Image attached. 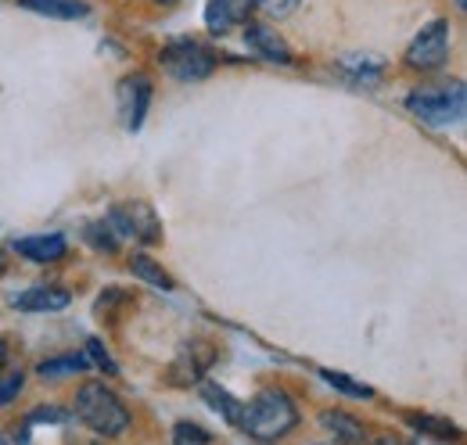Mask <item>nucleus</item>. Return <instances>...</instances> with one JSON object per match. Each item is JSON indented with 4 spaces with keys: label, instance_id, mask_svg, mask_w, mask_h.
<instances>
[{
    "label": "nucleus",
    "instance_id": "18",
    "mask_svg": "<svg viewBox=\"0 0 467 445\" xmlns=\"http://www.w3.org/2000/svg\"><path fill=\"white\" fill-rule=\"evenodd\" d=\"M417 435H428V439H442V442H457L461 439V428L446 417H431V413H407L403 417Z\"/></svg>",
    "mask_w": 467,
    "mask_h": 445
},
{
    "label": "nucleus",
    "instance_id": "13",
    "mask_svg": "<svg viewBox=\"0 0 467 445\" xmlns=\"http://www.w3.org/2000/svg\"><path fill=\"white\" fill-rule=\"evenodd\" d=\"M320 428H324L338 445H367V428H363V420L346 413V409H324V413H320Z\"/></svg>",
    "mask_w": 467,
    "mask_h": 445
},
{
    "label": "nucleus",
    "instance_id": "33",
    "mask_svg": "<svg viewBox=\"0 0 467 445\" xmlns=\"http://www.w3.org/2000/svg\"><path fill=\"white\" fill-rule=\"evenodd\" d=\"M176 445H183V442H176Z\"/></svg>",
    "mask_w": 467,
    "mask_h": 445
},
{
    "label": "nucleus",
    "instance_id": "5",
    "mask_svg": "<svg viewBox=\"0 0 467 445\" xmlns=\"http://www.w3.org/2000/svg\"><path fill=\"white\" fill-rule=\"evenodd\" d=\"M105 222L116 230V237H133L140 244H159L162 241V222L148 202H122L112 205Z\"/></svg>",
    "mask_w": 467,
    "mask_h": 445
},
{
    "label": "nucleus",
    "instance_id": "11",
    "mask_svg": "<svg viewBox=\"0 0 467 445\" xmlns=\"http://www.w3.org/2000/svg\"><path fill=\"white\" fill-rule=\"evenodd\" d=\"M11 252L36 263V266H47V263H58L68 252V241L61 233H36V237H15L11 241Z\"/></svg>",
    "mask_w": 467,
    "mask_h": 445
},
{
    "label": "nucleus",
    "instance_id": "20",
    "mask_svg": "<svg viewBox=\"0 0 467 445\" xmlns=\"http://www.w3.org/2000/svg\"><path fill=\"white\" fill-rule=\"evenodd\" d=\"M327 385L335 391H342V395H349V398H374L378 391L370 388V385H363V381H356V378H349V374H342V370H317Z\"/></svg>",
    "mask_w": 467,
    "mask_h": 445
},
{
    "label": "nucleus",
    "instance_id": "21",
    "mask_svg": "<svg viewBox=\"0 0 467 445\" xmlns=\"http://www.w3.org/2000/svg\"><path fill=\"white\" fill-rule=\"evenodd\" d=\"M83 237H87V244L90 248H98V252H119V237H116V230L109 226V222L101 220V222H87L83 226Z\"/></svg>",
    "mask_w": 467,
    "mask_h": 445
},
{
    "label": "nucleus",
    "instance_id": "14",
    "mask_svg": "<svg viewBox=\"0 0 467 445\" xmlns=\"http://www.w3.org/2000/svg\"><path fill=\"white\" fill-rule=\"evenodd\" d=\"M18 7H26L33 15H44V18H58V22H76V18L90 15L87 0H18Z\"/></svg>",
    "mask_w": 467,
    "mask_h": 445
},
{
    "label": "nucleus",
    "instance_id": "19",
    "mask_svg": "<svg viewBox=\"0 0 467 445\" xmlns=\"http://www.w3.org/2000/svg\"><path fill=\"white\" fill-rule=\"evenodd\" d=\"M90 370V359L87 356H55V359H44L36 367V374L47 381V378H68V374H83Z\"/></svg>",
    "mask_w": 467,
    "mask_h": 445
},
{
    "label": "nucleus",
    "instance_id": "7",
    "mask_svg": "<svg viewBox=\"0 0 467 445\" xmlns=\"http://www.w3.org/2000/svg\"><path fill=\"white\" fill-rule=\"evenodd\" d=\"M151 94H155V87H151V76H148V72H130V76L119 83V90H116L119 115H122V126H126L130 133H137V129L144 126L148 109H151Z\"/></svg>",
    "mask_w": 467,
    "mask_h": 445
},
{
    "label": "nucleus",
    "instance_id": "32",
    "mask_svg": "<svg viewBox=\"0 0 467 445\" xmlns=\"http://www.w3.org/2000/svg\"><path fill=\"white\" fill-rule=\"evenodd\" d=\"M90 445H105V442H90Z\"/></svg>",
    "mask_w": 467,
    "mask_h": 445
},
{
    "label": "nucleus",
    "instance_id": "15",
    "mask_svg": "<svg viewBox=\"0 0 467 445\" xmlns=\"http://www.w3.org/2000/svg\"><path fill=\"white\" fill-rule=\"evenodd\" d=\"M202 385V398L231 424V428H241V413H244V402H237L231 391L223 388V385H216V381H198Z\"/></svg>",
    "mask_w": 467,
    "mask_h": 445
},
{
    "label": "nucleus",
    "instance_id": "17",
    "mask_svg": "<svg viewBox=\"0 0 467 445\" xmlns=\"http://www.w3.org/2000/svg\"><path fill=\"white\" fill-rule=\"evenodd\" d=\"M126 266H130V274H133V277L144 280V284H148V287H155V291H176V280L170 277V274H166L151 255H144V252H133Z\"/></svg>",
    "mask_w": 467,
    "mask_h": 445
},
{
    "label": "nucleus",
    "instance_id": "16",
    "mask_svg": "<svg viewBox=\"0 0 467 445\" xmlns=\"http://www.w3.org/2000/svg\"><path fill=\"white\" fill-rule=\"evenodd\" d=\"M338 68L349 76L352 83L374 87V83H381V76H385V57H378V55H352V57H342V65H338Z\"/></svg>",
    "mask_w": 467,
    "mask_h": 445
},
{
    "label": "nucleus",
    "instance_id": "10",
    "mask_svg": "<svg viewBox=\"0 0 467 445\" xmlns=\"http://www.w3.org/2000/svg\"><path fill=\"white\" fill-rule=\"evenodd\" d=\"M255 0H209L205 4V29L213 36H227L234 26L252 22Z\"/></svg>",
    "mask_w": 467,
    "mask_h": 445
},
{
    "label": "nucleus",
    "instance_id": "12",
    "mask_svg": "<svg viewBox=\"0 0 467 445\" xmlns=\"http://www.w3.org/2000/svg\"><path fill=\"white\" fill-rule=\"evenodd\" d=\"M68 302H72V295L61 284H33V287H26L22 295L11 298V305L18 313H58Z\"/></svg>",
    "mask_w": 467,
    "mask_h": 445
},
{
    "label": "nucleus",
    "instance_id": "22",
    "mask_svg": "<svg viewBox=\"0 0 467 445\" xmlns=\"http://www.w3.org/2000/svg\"><path fill=\"white\" fill-rule=\"evenodd\" d=\"M87 359H90V367H98V370H105L109 378H119V363L109 356V348L98 341V337H90L87 341Z\"/></svg>",
    "mask_w": 467,
    "mask_h": 445
},
{
    "label": "nucleus",
    "instance_id": "27",
    "mask_svg": "<svg viewBox=\"0 0 467 445\" xmlns=\"http://www.w3.org/2000/svg\"><path fill=\"white\" fill-rule=\"evenodd\" d=\"M0 445H29V431L26 428H4L0 431Z\"/></svg>",
    "mask_w": 467,
    "mask_h": 445
},
{
    "label": "nucleus",
    "instance_id": "23",
    "mask_svg": "<svg viewBox=\"0 0 467 445\" xmlns=\"http://www.w3.org/2000/svg\"><path fill=\"white\" fill-rule=\"evenodd\" d=\"M173 442H183V445H209V442H213V435H209L205 428L191 424V420H180V424L173 428Z\"/></svg>",
    "mask_w": 467,
    "mask_h": 445
},
{
    "label": "nucleus",
    "instance_id": "4",
    "mask_svg": "<svg viewBox=\"0 0 467 445\" xmlns=\"http://www.w3.org/2000/svg\"><path fill=\"white\" fill-rule=\"evenodd\" d=\"M159 65L180 83H198L216 72V55L198 40H173L159 51Z\"/></svg>",
    "mask_w": 467,
    "mask_h": 445
},
{
    "label": "nucleus",
    "instance_id": "6",
    "mask_svg": "<svg viewBox=\"0 0 467 445\" xmlns=\"http://www.w3.org/2000/svg\"><path fill=\"white\" fill-rule=\"evenodd\" d=\"M446 61H450V22L435 18L413 36V44L407 47V65L417 72H435Z\"/></svg>",
    "mask_w": 467,
    "mask_h": 445
},
{
    "label": "nucleus",
    "instance_id": "26",
    "mask_svg": "<svg viewBox=\"0 0 467 445\" xmlns=\"http://www.w3.org/2000/svg\"><path fill=\"white\" fill-rule=\"evenodd\" d=\"M298 4H302V0H255V7L266 11L270 18H288Z\"/></svg>",
    "mask_w": 467,
    "mask_h": 445
},
{
    "label": "nucleus",
    "instance_id": "29",
    "mask_svg": "<svg viewBox=\"0 0 467 445\" xmlns=\"http://www.w3.org/2000/svg\"><path fill=\"white\" fill-rule=\"evenodd\" d=\"M7 356H11V345H7V337H0V370L7 367Z\"/></svg>",
    "mask_w": 467,
    "mask_h": 445
},
{
    "label": "nucleus",
    "instance_id": "30",
    "mask_svg": "<svg viewBox=\"0 0 467 445\" xmlns=\"http://www.w3.org/2000/svg\"><path fill=\"white\" fill-rule=\"evenodd\" d=\"M155 4H162V7H173L176 0H155Z\"/></svg>",
    "mask_w": 467,
    "mask_h": 445
},
{
    "label": "nucleus",
    "instance_id": "8",
    "mask_svg": "<svg viewBox=\"0 0 467 445\" xmlns=\"http://www.w3.org/2000/svg\"><path fill=\"white\" fill-rule=\"evenodd\" d=\"M213 363H216V348H213L209 341H187V345L176 352L173 363H170L166 381L176 385V388H191V385L205 381V370H209Z\"/></svg>",
    "mask_w": 467,
    "mask_h": 445
},
{
    "label": "nucleus",
    "instance_id": "9",
    "mask_svg": "<svg viewBox=\"0 0 467 445\" xmlns=\"http://www.w3.org/2000/svg\"><path fill=\"white\" fill-rule=\"evenodd\" d=\"M244 44L259 57L274 61V65H295V51L285 44V36L277 29H270L266 22H244Z\"/></svg>",
    "mask_w": 467,
    "mask_h": 445
},
{
    "label": "nucleus",
    "instance_id": "3",
    "mask_svg": "<svg viewBox=\"0 0 467 445\" xmlns=\"http://www.w3.org/2000/svg\"><path fill=\"white\" fill-rule=\"evenodd\" d=\"M464 83H442V87H428V90H417L407 98V109L428 122V126H450V122H461L464 119Z\"/></svg>",
    "mask_w": 467,
    "mask_h": 445
},
{
    "label": "nucleus",
    "instance_id": "1",
    "mask_svg": "<svg viewBox=\"0 0 467 445\" xmlns=\"http://www.w3.org/2000/svg\"><path fill=\"white\" fill-rule=\"evenodd\" d=\"M295 428H298V406L285 388H263L252 395V402H244L241 431L252 442H281Z\"/></svg>",
    "mask_w": 467,
    "mask_h": 445
},
{
    "label": "nucleus",
    "instance_id": "25",
    "mask_svg": "<svg viewBox=\"0 0 467 445\" xmlns=\"http://www.w3.org/2000/svg\"><path fill=\"white\" fill-rule=\"evenodd\" d=\"M44 420H47V424H68L72 413H68V409H58V406H44V409H33L26 424H44Z\"/></svg>",
    "mask_w": 467,
    "mask_h": 445
},
{
    "label": "nucleus",
    "instance_id": "24",
    "mask_svg": "<svg viewBox=\"0 0 467 445\" xmlns=\"http://www.w3.org/2000/svg\"><path fill=\"white\" fill-rule=\"evenodd\" d=\"M22 388H26V374H22V370H18V374L0 378V409H4V406H11V402L22 395Z\"/></svg>",
    "mask_w": 467,
    "mask_h": 445
},
{
    "label": "nucleus",
    "instance_id": "31",
    "mask_svg": "<svg viewBox=\"0 0 467 445\" xmlns=\"http://www.w3.org/2000/svg\"><path fill=\"white\" fill-rule=\"evenodd\" d=\"M453 4H457V7H461V11H464V7H467V0H453Z\"/></svg>",
    "mask_w": 467,
    "mask_h": 445
},
{
    "label": "nucleus",
    "instance_id": "2",
    "mask_svg": "<svg viewBox=\"0 0 467 445\" xmlns=\"http://www.w3.org/2000/svg\"><path fill=\"white\" fill-rule=\"evenodd\" d=\"M72 417H79L98 439H119L130 431V409L122 406V398L105 381L79 385Z\"/></svg>",
    "mask_w": 467,
    "mask_h": 445
},
{
    "label": "nucleus",
    "instance_id": "28",
    "mask_svg": "<svg viewBox=\"0 0 467 445\" xmlns=\"http://www.w3.org/2000/svg\"><path fill=\"white\" fill-rule=\"evenodd\" d=\"M370 445H413L410 439H400V435H381V439H374Z\"/></svg>",
    "mask_w": 467,
    "mask_h": 445
}]
</instances>
